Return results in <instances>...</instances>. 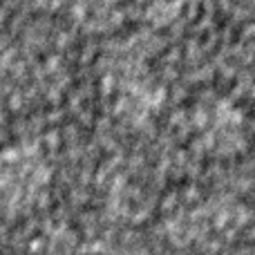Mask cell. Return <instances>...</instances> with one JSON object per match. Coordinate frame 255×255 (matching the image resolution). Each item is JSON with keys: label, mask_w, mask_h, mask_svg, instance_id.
I'll use <instances>...</instances> for the list:
<instances>
[{"label": "cell", "mask_w": 255, "mask_h": 255, "mask_svg": "<svg viewBox=\"0 0 255 255\" xmlns=\"http://www.w3.org/2000/svg\"><path fill=\"white\" fill-rule=\"evenodd\" d=\"M49 184V168L31 145H13L0 152V202L9 211L31 208Z\"/></svg>", "instance_id": "6da1fadb"}, {"label": "cell", "mask_w": 255, "mask_h": 255, "mask_svg": "<svg viewBox=\"0 0 255 255\" xmlns=\"http://www.w3.org/2000/svg\"><path fill=\"white\" fill-rule=\"evenodd\" d=\"M76 20L92 34H106L119 27L121 11L115 0H76Z\"/></svg>", "instance_id": "7a4b0ae2"}, {"label": "cell", "mask_w": 255, "mask_h": 255, "mask_svg": "<svg viewBox=\"0 0 255 255\" xmlns=\"http://www.w3.org/2000/svg\"><path fill=\"white\" fill-rule=\"evenodd\" d=\"M143 16L154 25H166L172 16L177 13L179 0H139Z\"/></svg>", "instance_id": "3957f363"}]
</instances>
